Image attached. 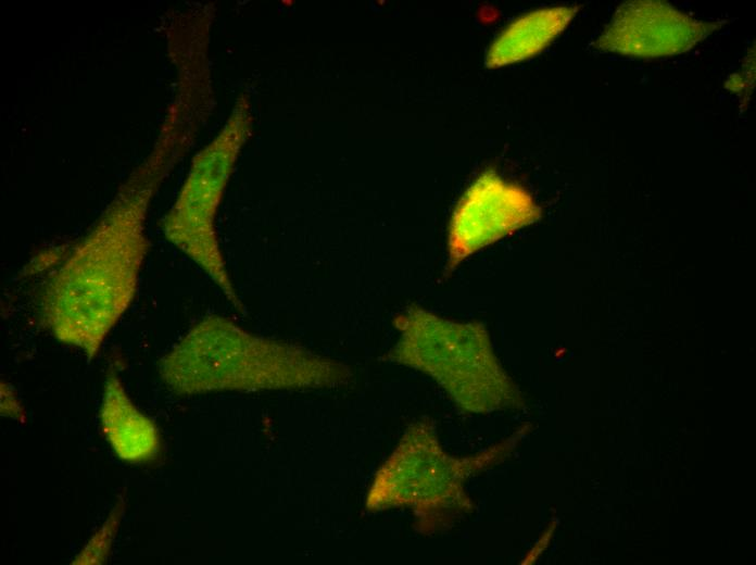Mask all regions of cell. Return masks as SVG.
<instances>
[{"instance_id": "obj_9", "label": "cell", "mask_w": 756, "mask_h": 565, "mask_svg": "<svg viewBox=\"0 0 756 565\" xmlns=\"http://www.w3.org/2000/svg\"><path fill=\"white\" fill-rule=\"evenodd\" d=\"M576 5L540 9L527 13L507 26L487 53L488 67H500L542 51L570 23Z\"/></svg>"}, {"instance_id": "obj_12", "label": "cell", "mask_w": 756, "mask_h": 565, "mask_svg": "<svg viewBox=\"0 0 756 565\" xmlns=\"http://www.w3.org/2000/svg\"><path fill=\"white\" fill-rule=\"evenodd\" d=\"M1 412L15 418L23 415L22 407L13 391L7 385L3 386V384L1 387Z\"/></svg>"}, {"instance_id": "obj_1", "label": "cell", "mask_w": 756, "mask_h": 565, "mask_svg": "<svg viewBox=\"0 0 756 565\" xmlns=\"http://www.w3.org/2000/svg\"><path fill=\"white\" fill-rule=\"evenodd\" d=\"M169 163L164 150L153 151L43 286L45 324L56 339L83 350L88 359L97 355L135 297L148 250V208Z\"/></svg>"}, {"instance_id": "obj_3", "label": "cell", "mask_w": 756, "mask_h": 565, "mask_svg": "<svg viewBox=\"0 0 756 565\" xmlns=\"http://www.w3.org/2000/svg\"><path fill=\"white\" fill-rule=\"evenodd\" d=\"M508 451L506 441L474 455L453 456L442 449L428 424L416 423L377 470L366 507H408L419 532L441 531L472 510L466 481L502 461Z\"/></svg>"}, {"instance_id": "obj_10", "label": "cell", "mask_w": 756, "mask_h": 565, "mask_svg": "<svg viewBox=\"0 0 756 565\" xmlns=\"http://www.w3.org/2000/svg\"><path fill=\"white\" fill-rule=\"evenodd\" d=\"M123 511L124 501L121 500L112 508L106 520L93 533L86 547L74 558L73 564H102L106 561L122 519Z\"/></svg>"}, {"instance_id": "obj_6", "label": "cell", "mask_w": 756, "mask_h": 565, "mask_svg": "<svg viewBox=\"0 0 756 565\" xmlns=\"http://www.w3.org/2000/svg\"><path fill=\"white\" fill-rule=\"evenodd\" d=\"M539 217L540 209L525 189L493 171L482 173L453 212L448 241L449 271Z\"/></svg>"}, {"instance_id": "obj_8", "label": "cell", "mask_w": 756, "mask_h": 565, "mask_svg": "<svg viewBox=\"0 0 756 565\" xmlns=\"http://www.w3.org/2000/svg\"><path fill=\"white\" fill-rule=\"evenodd\" d=\"M100 418L108 441L121 459L142 463L156 456L160 449L158 428L135 406L113 372L104 384Z\"/></svg>"}, {"instance_id": "obj_7", "label": "cell", "mask_w": 756, "mask_h": 565, "mask_svg": "<svg viewBox=\"0 0 756 565\" xmlns=\"http://www.w3.org/2000/svg\"><path fill=\"white\" fill-rule=\"evenodd\" d=\"M720 27L677 10L664 1L622 3L594 46L631 56L657 58L685 52Z\"/></svg>"}, {"instance_id": "obj_11", "label": "cell", "mask_w": 756, "mask_h": 565, "mask_svg": "<svg viewBox=\"0 0 756 565\" xmlns=\"http://www.w3.org/2000/svg\"><path fill=\"white\" fill-rule=\"evenodd\" d=\"M754 80V61L749 62L748 66L741 74H735L729 78L727 87L735 92L751 93Z\"/></svg>"}, {"instance_id": "obj_2", "label": "cell", "mask_w": 756, "mask_h": 565, "mask_svg": "<svg viewBox=\"0 0 756 565\" xmlns=\"http://www.w3.org/2000/svg\"><path fill=\"white\" fill-rule=\"evenodd\" d=\"M160 376L177 394L330 388L349 368L289 342L253 335L230 319L209 316L160 361Z\"/></svg>"}, {"instance_id": "obj_5", "label": "cell", "mask_w": 756, "mask_h": 565, "mask_svg": "<svg viewBox=\"0 0 756 565\" xmlns=\"http://www.w3.org/2000/svg\"><path fill=\"white\" fill-rule=\"evenodd\" d=\"M235 155L232 146L216 143L197 158L165 219L164 233L171 242L206 273L237 310H242L214 227L216 210Z\"/></svg>"}, {"instance_id": "obj_4", "label": "cell", "mask_w": 756, "mask_h": 565, "mask_svg": "<svg viewBox=\"0 0 756 565\" xmlns=\"http://www.w3.org/2000/svg\"><path fill=\"white\" fill-rule=\"evenodd\" d=\"M394 325L401 335L389 359L428 374L461 409L491 413L515 404L514 385L481 324L453 322L410 306Z\"/></svg>"}]
</instances>
